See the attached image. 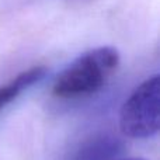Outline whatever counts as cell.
Masks as SVG:
<instances>
[{
    "instance_id": "1",
    "label": "cell",
    "mask_w": 160,
    "mask_h": 160,
    "mask_svg": "<svg viewBox=\"0 0 160 160\" xmlns=\"http://www.w3.org/2000/svg\"><path fill=\"white\" fill-rule=\"evenodd\" d=\"M119 53L112 47H98L76 58L55 79L52 94L62 100H76L100 91L115 73Z\"/></svg>"
},
{
    "instance_id": "2",
    "label": "cell",
    "mask_w": 160,
    "mask_h": 160,
    "mask_svg": "<svg viewBox=\"0 0 160 160\" xmlns=\"http://www.w3.org/2000/svg\"><path fill=\"white\" fill-rule=\"evenodd\" d=\"M160 78L142 82L125 100L119 111V129L128 138L148 139L159 132Z\"/></svg>"
},
{
    "instance_id": "3",
    "label": "cell",
    "mask_w": 160,
    "mask_h": 160,
    "mask_svg": "<svg viewBox=\"0 0 160 160\" xmlns=\"http://www.w3.org/2000/svg\"><path fill=\"white\" fill-rule=\"evenodd\" d=\"M45 73H47L45 66H32L27 70H22L4 84H0V111L11 104L14 100H17L30 87L41 82Z\"/></svg>"
},
{
    "instance_id": "4",
    "label": "cell",
    "mask_w": 160,
    "mask_h": 160,
    "mask_svg": "<svg viewBox=\"0 0 160 160\" xmlns=\"http://www.w3.org/2000/svg\"><path fill=\"white\" fill-rule=\"evenodd\" d=\"M122 142L111 135H100L88 139L76 152L73 160H112L119 158Z\"/></svg>"
},
{
    "instance_id": "5",
    "label": "cell",
    "mask_w": 160,
    "mask_h": 160,
    "mask_svg": "<svg viewBox=\"0 0 160 160\" xmlns=\"http://www.w3.org/2000/svg\"><path fill=\"white\" fill-rule=\"evenodd\" d=\"M112 160H146V159H142V158H117Z\"/></svg>"
}]
</instances>
